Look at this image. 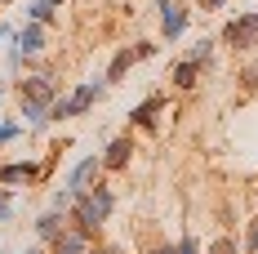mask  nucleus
I'll use <instances>...</instances> for the list:
<instances>
[{"label": "nucleus", "mask_w": 258, "mask_h": 254, "mask_svg": "<svg viewBox=\"0 0 258 254\" xmlns=\"http://www.w3.org/2000/svg\"><path fill=\"white\" fill-rule=\"evenodd\" d=\"M111 214H116V187H111L107 178H98L94 187L76 192V201H72V210H67V223L98 241V236H103V228L111 223Z\"/></svg>", "instance_id": "obj_1"}, {"label": "nucleus", "mask_w": 258, "mask_h": 254, "mask_svg": "<svg viewBox=\"0 0 258 254\" xmlns=\"http://www.w3.org/2000/svg\"><path fill=\"white\" fill-rule=\"evenodd\" d=\"M107 94V76H94V80H80L76 89H67V94H58L49 107V125H62V121H76V116H85L94 103Z\"/></svg>", "instance_id": "obj_2"}, {"label": "nucleus", "mask_w": 258, "mask_h": 254, "mask_svg": "<svg viewBox=\"0 0 258 254\" xmlns=\"http://www.w3.org/2000/svg\"><path fill=\"white\" fill-rule=\"evenodd\" d=\"M218 45L232 49V54H258V9L254 14H236V18H227L223 31H218Z\"/></svg>", "instance_id": "obj_3"}, {"label": "nucleus", "mask_w": 258, "mask_h": 254, "mask_svg": "<svg viewBox=\"0 0 258 254\" xmlns=\"http://www.w3.org/2000/svg\"><path fill=\"white\" fill-rule=\"evenodd\" d=\"M14 94H18V103L53 107V98L62 94V80H53V72H27V76L14 80Z\"/></svg>", "instance_id": "obj_4"}, {"label": "nucleus", "mask_w": 258, "mask_h": 254, "mask_svg": "<svg viewBox=\"0 0 258 254\" xmlns=\"http://www.w3.org/2000/svg\"><path fill=\"white\" fill-rule=\"evenodd\" d=\"M191 5H182V0H160L156 5V23H160V40L165 45H174V40H182L187 36V27H191Z\"/></svg>", "instance_id": "obj_5"}, {"label": "nucleus", "mask_w": 258, "mask_h": 254, "mask_svg": "<svg viewBox=\"0 0 258 254\" xmlns=\"http://www.w3.org/2000/svg\"><path fill=\"white\" fill-rule=\"evenodd\" d=\"M49 165H58V147L49 152L45 165H36V161H5V165H0V183H5V187H36L40 178L49 174Z\"/></svg>", "instance_id": "obj_6"}, {"label": "nucleus", "mask_w": 258, "mask_h": 254, "mask_svg": "<svg viewBox=\"0 0 258 254\" xmlns=\"http://www.w3.org/2000/svg\"><path fill=\"white\" fill-rule=\"evenodd\" d=\"M134 152H138L134 129H129V134H116L103 152H98V156H103V174H125L129 165H134Z\"/></svg>", "instance_id": "obj_7"}, {"label": "nucleus", "mask_w": 258, "mask_h": 254, "mask_svg": "<svg viewBox=\"0 0 258 254\" xmlns=\"http://www.w3.org/2000/svg\"><path fill=\"white\" fill-rule=\"evenodd\" d=\"M14 49L27 54V58H40V54L49 49V27H45V23H31V18H27V23L14 31Z\"/></svg>", "instance_id": "obj_8"}, {"label": "nucleus", "mask_w": 258, "mask_h": 254, "mask_svg": "<svg viewBox=\"0 0 258 254\" xmlns=\"http://www.w3.org/2000/svg\"><path fill=\"white\" fill-rule=\"evenodd\" d=\"M165 107H169L165 94H147L138 107H129V129H156V121L165 116Z\"/></svg>", "instance_id": "obj_9"}, {"label": "nucleus", "mask_w": 258, "mask_h": 254, "mask_svg": "<svg viewBox=\"0 0 258 254\" xmlns=\"http://www.w3.org/2000/svg\"><path fill=\"white\" fill-rule=\"evenodd\" d=\"M201 76H205V67H201V63L178 58V63H174V72H169V89H174V94H196V89H201Z\"/></svg>", "instance_id": "obj_10"}, {"label": "nucleus", "mask_w": 258, "mask_h": 254, "mask_svg": "<svg viewBox=\"0 0 258 254\" xmlns=\"http://www.w3.org/2000/svg\"><path fill=\"white\" fill-rule=\"evenodd\" d=\"M98 178H103V156H85V161H76V165H72V174H67V183H62V187L85 192V187H94Z\"/></svg>", "instance_id": "obj_11"}, {"label": "nucleus", "mask_w": 258, "mask_h": 254, "mask_svg": "<svg viewBox=\"0 0 258 254\" xmlns=\"http://www.w3.org/2000/svg\"><path fill=\"white\" fill-rule=\"evenodd\" d=\"M89 245H94V236H85L80 228H72V223H67V228L49 241V254H85Z\"/></svg>", "instance_id": "obj_12"}, {"label": "nucleus", "mask_w": 258, "mask_h": 254, "mask_svg": "<svg viewBox=\"0 0 258 254\" xmlns=\"http://www.w3.org/2000/svg\"><path fill=\"white\" fill-rule=\"evenodd\" d=\"M134 63H143V58H138V49H134V45H120V49L111 54V63H107V85H116V80H125Z\"/></svg>", "instance_id": "obj_13"}, {"label": "nucleus", "mask_w": 258, "mask_h": 254, "mask_svg": "<svg viewBox=\"0 0 258 254\" xmlns=\"http://www.w3.org/2000/svg\"><path fill=\"white\" fill-rule=\"evenodd\" d=\"M67 228V214H62V210H45V214H40V219H36V241H45V245H49L53 236H58V232Z\"/></svg>", "instance_id": "obj_14"}, {"label": "nucleus", "mask_w": 258, "mask_h": 254, "mask_svg": "<svg viewBox=\"0 0 258 254\" xmlns=\"http://www.w3.org/2000/svg\"><path fill=\"white\" fill-rule=\"evenodd\" d=\"M214 49H218V40H214V36H201V40H196L191 49L182 54V58H191V63H201V67H209V58H214Z\"/></svg>", "instance_id": "obj_15"}, {"label": "nucleus", "mask_w": 258, "mask_h": 254, "mask_svg": "<svg viewBox=\"0 0 258 254\" xmlns=\"http://www.w3.org/2000/svg\"><path fill=\"white\" fill-rule=\"evenodd\" d=\"M27 18H31V23H45V27H53L58 9H53L49 0H31V5H27Z\"/></svg>", "instance_id": "obj_16"}, {"label": "nucleus", "mask_w": 258, "mask_h": 254, "mask_svg": "<svg viewBox=\"0 0 258 254\" xmlns=\"http://www.w3.org/2000/svg\"><path fill=\"white\" fill-rule=\"evenodd\" d=\"M240 94H245V98H254L258 94V63H249V67H240Z\"/></svg>", "instance_id": "obj_17"}, {"label": "nucleus", "mask_w": 258, "mask_h": 254, "mask_svg": "<svg viewBox=\"0 0 258 254\" xmlns=\"http://www.w3.org/2000/svg\"><path fill=\"white\" fill-rule=\"evenodd\" d=\"M14 205H18V187H5V183H0V223L14 219Z\"/></svg>", "instance_id": "obj_18"}, {"label": "nucleus", "mask_w": 258, "mask_h": 254, "mask_svg": "<svg viewBox=\"0 0 258 254\" xmlns=\"http://www.w3.org/2000/svg\"><path fill=\"white\" fill-rule=\"evenodd\" d=\"M205 254H245V245H240L236 236H218V241H209Z\"/></svg>", "instance_id": "obj_19"}, {"label": "nucleus", "mask_w": 258, "mask_h": 254, "mask_svg": "<svg viewBox=\"0 0 258 254\" xmlns=\"http://www.w3.org/2000/svg\"><path fill=\"white\" fill-rule=\"evenodd\" d=\"M18 134H23V121H0V147H5V143H14Z\"/></svg>", "instance_id": "obj_20"}, {"label": "nucleus", "mask_w": 258, "mask_h": 254, "mask_svg": "<svg viewBox=\"0 0 258 254\" xmlns=\"http://www.w3.org/2000/svg\"><path fill=\"white\" fill-rule=\"evenodd\" d=\"M174 254H205V250H201L196 236H182V241H174Z\"/></svg>", "instance_id": "obj_21"}, {"label": "nucleus", "mask_w": 258, "mask_h": 254, "mask_svg": "<svg viewBox=\"0 0 258 254\" xmlns=\"http://www.w3.org/2000/svg\"><path fill=\"white\" fill-rule=\"evenodd\" d=\"M85 254H125V245H116V241H94Z\"/></svg>", "instance_id": "obj_22"}, {"label": "nucleus", "mask_w": 258, "mask_h": 254, "mask_svg": "<svg viewBox=\"0 0 258 254\" xmlns=\"http://www.w3.org/2000/svg\"><path fill=\"white\" fill-rule=\"evenodd\" d=\"M240 245H245V254H249V250H258V214H254V223L245 228V241H240Z\"/></svg>", "instance_id": "obj_23"}, {"label": "nucleus", "mask_w": 258, "mask_h": 254, "mask_svg": "<svg viewBox=\"0 0 258 254\" xmlns=\"http://www.w3.org/2000/svg\"><path fill=\"white\" fill-rule=\"evenodd\" d=\"M227 5H232V0H196L201 14H218V9H227Z\"/></svg>", "instance_id": "obj_24"}, {"label": "nucleus", "mask_w": 258, "mask_h": 254, "mask_svg": "<svg viewBox=\"0 0 258 254\" xmlns=\"http://www.w3.org/2000/svg\"><path fill=\"white\" fill-rule=\"evenodd\" d=\"M134 49H138V58H152V54L160 49V45H156V40H138V45H134Z\"/></svg>", "instance_id": "obj_25"}, {"label": "nucleus", "mask_w": 258, "mask_h": 254, "mask_svg": "<svg viewBox=\"0 0 258 254\" xmlns=\"http://www.w3.org/2000/svg\"><path fill=\"white\" fill-rule=\"evenodd\" d=\"M143 254H174V241H156L152 250H143Z\"/></svg>", "instance_id": "obj_26"}, {"label": "nucleus", "mask_w": 258, "mask_h": 254, "mask_svg": "<svg viewBox=\"0 0 258 254\" xmlns=\"http://www.w3.org/2000/svg\"><path fill=\"white\" fill-rule=\"evenodd\" d=\"M14 31H18L14 23H0V40H14Z\"/></svg>", "instance_id": "obj_27"}, {"label": "nucleus", "mask_w": 258, "mask_h": 254, "mask_svg": "<svg viewBox=\"0 0 258 254\" xmlns=\"http://www.w3.org/2000/svg\"><path fill=\"white\" fill-rule=\"evenodd\" d=\"M23 254H49V245H45V241H36V245H27Z\"/></svg>", "instance_id": "obj_28"}, {"label": "nucleus", "mask_w": 258, "mask_h": 254, "mask_svg": "<svg viewBox=\"0 0 258 254\" xmlns=\"http://www.w3.org/2000/svg\"><path fill=\"white\" fill-rule=\"evenodd\" d=\"M49 5H53V9H58V5H67V0H49Z\"/></svg>", "instance_id": "obj_29"}, {"label": "nucleus", "mask_w": 258, "mask_h": 254, "mask_svg": "<svg viewBox=\"0 0 258 254\" xmlns=\"http://www.w3.org/2000/svg\"><path fill=\"white\" fill-rule=\"evenodd\" d=\"M249 254H258V250H249Z\"/></svg>", "instance_id": "obj_30"}, {"label": "nucleus", "mask_w": 258, "mask_h": 254, "mask_svg": "<svg viewBox=\"0 0 258 254\" xmlns=\"http://www.w3.org/2000/svg\"><path fill=\"white\" fill-rule=\"evenodd\" d=\"M0 5H5V0H0Z\"/></svg>", "instance_id": "obj_31"}]
</instances>
